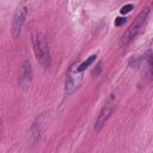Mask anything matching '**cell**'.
<instances>
[{
  "label": "cell",
  "mask_w": 153,
  "mask_h": 153,
  "mask_svg": "<svg viewBox=\"0 0 153 153\" xmlns=\"http://www.w3.org/2000/svg\"><path fill=\"white\" fill-rule=\"evenodd\" d=\"M32 44H33V50H35V54L39 63L44 68H49L50 67V54H49V48H48L44 36L41 32H36L32 37Z\"/></svg>",
  "instance_id": "cell-1"
},
{
  "label": "cell",
  "mask_w": 153,
  "mask_h": 153,
  "mask_svg": "<svg viewBox=\"0 0 153 153\" xmlns=\"http://www.w3.org/2000/svg\"><path fill=\"white\" fill-rule=\"evenodd\" d=\"M147 16H148V8L142 10V11L137 14V17L134 19V22L130 24V26L128 27V30H127V31L124 32V35L122 36V38H121V44H128V43L136 36V33L139 32V30H140L141 26L143 25V23H145Z\"/></svg>",
  "instance_id": "cell-2"
},
{
  "label": "cell",
  "mask_w": 153,
  "mask_h": 153,
  "mask_svg": "<svg viewBox=\"0 0 153 153\" xmlns=\"http://www.w3.org/2000/svg\"><path fill=\"white\" fill-rule=\"evenodd\" d=\"M115 103H116V97L115 94H111L109 97V99L104 103L103 108L100 109V112L96 120V124H94V129L97 131H99L102 129V127L105 124V122L108 121V118L110 117L112 110H114V106H115Z\"/></svg>",
  "instance_id": "cell-3"
},
{
  "label": "cell",
  "mask_w": 153,
  "mask_h": 153,
  "mask_svg": "<svg viewBox=\"0 0 153 153\" xmlns=\"http://www.w3.org/2000/svg\"><path fill=\"white\" fill-rule=\"evenodd\" d=\"M25 16H26V7H19L14 16H13V20H12V35L13 37H18L22 30V26L25 22Z\"/></svg>",
  "instance_id": "cell-4"
},
{
  "label": "cell",
  "mask_w": 153,
  "mask_h": 153,
  "mask_svg": "<svg viewBox=\"0 0 153 153\" xmlns=\"http://www.w3.org/2000/svg\"><path fill=\"white\" fill-rule=\"evenodd\" d=\"M32 80V68L29 61H25L22 66L20 69V75H19V82L23 88H29L31 85Z\"/></svg>",
  "instance_id": "cell-5"
},
{
  "label": "cell",
  "mask_w": 153,
  "mask_h": 153,
  "mask_svg": "<svg viewBox=\"0 0 153 153\" xmlns=\"http://www.w3.org/2000/svg\"><path fill=\"white\" fill-rule=\"evenodd\" d=\"M94 60H96V55H91L90 57H87L86 61H84L81 65L78 66V71H79V72H84V71H85V69H86V68H87Z\"/></svg>",
  "instance_id": "cell-6"
},
{
  "label": "cell",
  "mask_w": 153,
  "mask_h": 153,
  "mask_svg": "<svg viewBox=\"0 0 153 153\" xmlns=\"http://www.w3.org/2000/svg\"><path fill=\"white\" fill-rule=\"evenodd\" d=\"M133 7H134V6H133L131 4H128V5H124V6H123V7L121 8V13H122V14H126V13H129V12H130V11L133 10Z\"/></svg>",
  "instance_id": "cell-7"
},
{
  "label": "cell",
  "mask_w": 153,
  "mask_h": 153,
  "mask_svg": "<svg viewBox=\"0 0 153 153\" xmlns=\"http://www.w3.org/2000/svg\"><path fill=\"white\" fill-rule=\"evenodd\" d=\"M126 23V18H117L116 20H115V25L116 26H120V25H122V24H124Z\"/></svg>",
  "instance_id": "cell-8"
}]
</instances>
